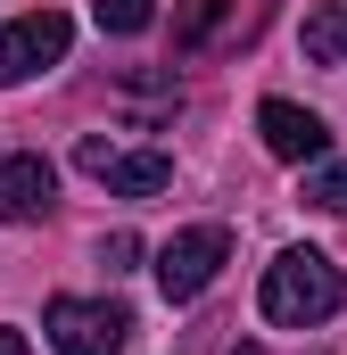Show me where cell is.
Masks as SVG:
<instances>
[{"label":"cell","mask_w":347,"mask_h":355,"mask_svg":"<svg viewBox=\"0 0 347 355\" xmlns=\"http://www.w3.org/2000/svg\"><path fill=\"white\" fill-rule=\"evenodd\" d=\"M339 297H347V281H339V265H331L323 248H281V257L264 265V289H257L264 322H281V331H314V322H331Z\"/></svg>","instance_id":"cell-1"},{"label":"cell","mask_w":347,"mask_h":355,"mask_svg":"<svg viewBox=\"0 0 347 355\" xmlns=\"http://www.w3.org/2000/svg\"><path fill=\"white\" fill-rule=\"evenodd\" d=\"M67 50H75V17H67V8H33V17H17V25H0V91L50 75Z\"/></svg>","instance_id":"cell-2"},{"label":"cell","mask_w":347,"mask_h":355,"mask_svg":"<svg viewBox=\"0 0 347 355\" xmlns=\"http://www.w3.org/2000/svg\"><path fill=\"white\" fill-rule=\"evenodd\" d=\"M42 331H50L58 355H116L133 339V314H124L116 297H50Z\"/></svg>","instance_id":"cell-3"},{"label":"cell","mask_w":347,"mask_h":355,"mask_svg":"<svg viewBox=\"0 0 347 355\" xmlns=\"http://www.w3.org/2000/svg\"><path fill=\"white\" fill-rule=\"evenodd\" d=\"M223 265H232V232L223 223H190V232H174L166 248H158V289H166L174 306H190Z\"/></svg>","instance_id":"cell-4"},{"label":"cell","mask_w":347,"mask_h":355,"mask_svg":"<svg viewBox=\"0 0 347 355\" xmlns=\"http://www.w3.org/2000/svg\"><path fill=\"white\" fill-rule=\"evenodd\" d=\"M75 166H83L91 182H108L116 198H158V190L174 182V157H166V149H116V141H99V132L75 149Z\"/></svg>","instance_id":"cell-5"},{"label":"cell","mask_w":347,"mask_h":355,"mask_svg":"<svg viewBox=\"0 0 347 355\" xmlns=\"http://www.w3.org/2000/svg\"><path fill=\"white\" fill-rule=\"evenodd\" d=\"M257 132H264V149H273L281 166H314V157H331L323 116L298 107V99H264V107H257Z\"/></svg>","instance_id":"cell-6"},{"label":"cell","mask_w":347,"mask_h":355,"mask_svg":"<svg viewBox=\"0 0 347 355\" xmlns=\"http://www.w3.org/2000/svg\"><path fill=\"white\" fill-rule=\"evenodd\" d=\"M50 198H58V166H50L42 149L0 157V223H42Z\"/></svg>","instance_id":"cell-7"},{"label":"cell","mask_w":347,"mask_h":355,"mask_svg":"<svg viewBox=\"0 0 347 355\" xmlns=\"http://www.w3.org/2000/svg\"><path fill=\"white\" fill-rule=\"evenodd\" d=\"M306 58H323V67H347V0H323V8L306 17Z\"/></svg>","instance_id":"cell-8"},{"label":"cell","mask_w":347,"mask_h":355,"mask_svg":"<svg viewBox=\"0 0 347 355\" xmlns=\"http://www.w3.org/2000/svg\"><path fill=\"white\" fill-rule=\"evenodd\" d=\"M306 207H323V215L347 207V157H314L306 166Z\"/></svg>","instance_id":"cell-9"},{"label":"cell","mask_w":347,"mask_h":355,"mask_svg":"<svg viewBox=\"0 0 347 355\" xmlns=\"http://www.w3.org/2000/svg\"><path fill=\"white\" fill-rule=\"evenodd\" d=\"M99 33H149L158 25V0H91Z\"/></svg>","instance_id":"cell-10"},{"label":"cell","mask_w":347,"mask_h":355,"mask_svg":"<svg viewBox=\"0 0 347 355\" xmlns=\"http://www.w3.org/2000/svg\"><path fill=\"white\" fill-rule=\"evenodd\" d=\"M215 25H223V0H182V8H174V42H182V50L207 42Z\"/></svg>","instance_id":"cell-11"},{"label":"cell","mask_w":347,"mask_h":355,"mask_svg":"<svg viewBox=\"0 0 347 355\" xmlns=\"http://www.w3.org/2000/svg\"><path fill=\"white\" fill-rule=\"evenodd\" d=\"M133 257H141V240H133V232H116V240H99V265H108V272H124Z\"/></svg>","instance_id":"cell-12"},{"label":"cell","mask_w":347,"mask_h":355,"mask_svg":"<svg viewBox=\"0 0 347 355\" xmlns=\"http://www.w3.org/2000/svg\"><path fill=\"white\" fill-rule=\"evenodd\" d=\"M0 355H33V347H25V331H17V322H0Z\"/></svg>","instance_id":"cell-13"},{"label":"cell","mask_w":347,"mask_h":355,"mask_svg":"<svg viewBox=\"0 0 347 355\" xmlns=\"http://www.w3.org/2000/svg\"><path fill=\"white\" fill-rule=\"evenodd\" d=\"M240 355H264V347H240Z\"/></svg>","instance_id":"cell-14"}]
</instances>
